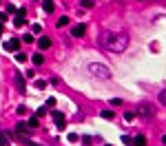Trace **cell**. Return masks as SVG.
Instances as JSON below:
<instances>
[{
  "mask_svg": "<svg viewBox=\"0 0 166 146\" xmlns=\"http://www.w3.org/2000/svg\"><path fill=\"white\" fill-rule=\"evenodd\" d=\"M80 5H82V7H84V9H89V7H91V5H93V2H91V0H80Z\"/></svg>",
  "mask_w": 166,
  "mask_h": 146,
  "instance_id": "cb8c5ba5",
  "label": "cell"
},
{
  "mask_svg": "<svg viewBox=\"0 0 166 146\" xmlns=\"http://www.w3.org/2000/svg\"><path fill=\"white\" fill-rule=\"evenodd\" d=\"M13 82H16V86H18L20 93H27V84H25V75H22V73L16 71V73H13Z\"/></svg>",
  "mask_w": 166,
  "mask_h": 146,
  "instance_id": "3957f363",
  "label": "cell"
},
{
  "mask_svg": "<svg viewBox=\"0 0 166 146\" xmlns=\"http://www.w3.org/2000/svg\"><path fill=\"white\" fill-rule=\"evenodd\" d=\"M53 122H55V126H58V128H64V113L53 111Z\"/></svg>",
  "mask_w": 166,
  "mask_h": 146,
  "instance_id": "5b68a950",
  "label": "cell"
},
{
  "mask_svg": "<svg viewBox=\"0 0 166 146\" xmlns=\"http://www.w3.org/2000/svg\"><path fill=\"white\" fill-rule=\"evenodd\" d=\"M89 69L93 71V75H97V78H109V75H111L109 69H106V66H102V64H89Z\"/></svg>",
  "mask_w": 166,
  "mask_h": 146,
  "instance_id": "7a4b0ae2",
  "label": "cell"
},
{
  "mask_svg": "<svg viewBox=\"0 0 166 146\" xmlns=\"http://www.w3.org/2000/svg\"><path fill=\"white\" fill-rule=\"evenodd\" d=\"M16 11H18V9H16V7L9 2V5H7V16H9V13H16Z\"/></svg>",
  "mask_w": 166,
  "mask_h": 146,
  "instance_id": "603a6c76",
  "label": "cell"
},
{
  "mask_svg": "<svg viewBox=\"0 0 166 146\" xmlns=\"http://www.w3.org/2000/svg\"><path fill=\"white\" fill-rule=\"evenodd\" d=\"M47 113V109H38V111H35V117H42Z\"/></svg>",
  "mask_w": 166,
  "mask_h": 146,
  "instance_id": "f546056e",
  "label": "cell"
},
{
  "mask_svg": "<svg viewBox=\"0 0 166 146\" xmlns=\"http://www.w3.org/2000/svg\"><path fill=\"white\" fill-rule=\"evenodd\" d=\"M113 115H115V113L109 111V109H106V111H102V117H104V120H113Z\"/></svg>",
  "mask_w": 166,
  "mask_h": 146,
  "instance_id": "d6986e66",
  "label": "cell"
},
{
  "mask_svg": "<svg viewBox=\"0 0 166 146\" xmlns=\"http://www.w3.org/2000/svg\"><path fill=\"white\" fill-rule=\"evenodd\" d=\"M0 35H2V25H0Z\"/></svg>",
  "mask_w": 166,
  "mask_h": 146,
  "instance_id": "d6a6232c",
  "label": "cell"
},
{
  "mask_svg": "<svg viewBox=\"0 0 166 146\" xmlns=\"http://www.w3.org/2000/svg\"><path fill=\"white\" fill-rule=\"evenodd\" d=\"M35 86H38V89H45L47 82H45V80H35Z\"/></svg>",
  "mask_w": 166,
  "mask_h": 146,
  "instance_id": "4316f807",
  "label": "cell"
},
{
  "mask_svg": "<svg viewBox=\"0 0 166 146\" xmlns=\"http://www.w3.org/2000/svg\"><path fill=\"white\" fill-rule=\"evenodd\" d=\"M31 62H33L35 66H42L45 64V56H42V53H33V56H31Z\"/></svg>",
  "mask_w": 166,
  "mask_h": 146,
  "instance_id": "9c48e42d",
  "label": "cell"
},
{
  "mask_svg": "<svg viewBox=\"0 0 166 146\" xmlns=\"http://www.w3.org/2000/svg\"><path fill=\"white\" fill-rule=\"evenodd\" d=\"M27 126H29V128H35V126H38V117H29V122H27Z\"/></svg>",
  "mask_w": 166,
  "mask_h": 146,
  "instance_id": "2e32d148",
  "label": "cell"
},
{
  "mask_svg": "<svg viewBox=\"0 0 166 146\" xmlns=\"http://www.w3.org/2000/svg\"><path fill=\"white\" fill-rule=\"evenodd\" d=\"M42 9H45L47 13H53V9H55V0H42Z\"/></svg>",
  "mask_w": 166,
  "mask_h": 146,
  "instance_id": "52a82bcc",
  "label": "cell"
},
{
  "mask_svg": "<svg viewBox=\"0 0 166 146\" xmlns=\"http://www.w3.org/2000/svg\"><path fill=\"white\" fill-rule=\"evenodd\" d=\"M142 115H146V117H151V115H155V111H151V106H142Z\"/></svg>",
  "mask_w": 166,
  "mask_h": 146,
  "instance_id": "4fadbf2b",
  "label": "cell"
},
{
  "mask_svg": "<svg viewBox=\"0 0 166 146\" xmlns=\"http://www.w3.org/2000/svg\"><path fill=\"white\" fill-rule=\"evenodd\" d=\"M27 78H35V69H29V71H27Z\"/></svg>",
  "mask_w": 166,
  "mask_h": 146,
  "instance_id": "4dcf8cb0",
  "label": "cell"
},
{
  "mask_svg": "<svg viewBox=\"0 0 166 146\" xmlns=\"http://www.w3.org/2000/svg\"><path fill=\"white\" fill-rule=\"evenodd\" d=\"M20 142H22V146H38L33 140H29V137H20Z\"/></svg>",
  "mask_w": 166,
  "mask_h": 146,
  "instance_id": "5bb4252c",
  "label": "cell"
},
{
  "mask_svg": "<svg viewBox=\"0 0 166 146\" xmlns=\"http://www.w3.org/2000/svg\"><path fill=\"white\" fill-rule=\"evenodd\" d=\"M122 144H126V146H131V137H129V135H124V137H122Z\"/></svg>",
  "mask_w": 166,
  "mask_h": 146,
  "instance_id": "f1b7e54d",
  "label": "cell"
},
{
  "mask_svg": "<svg viewBox=\"0 0 166 146\" xmlns=\"http://www.w3.org/2000/svg\"><path fill=\"white\" fill-rule=\"evenodd\" d=\"M16 131H18V135H25V133L29 131V126H27L25 122H18V124H16Z\"/></svg>",
  "mask_w": 166,
  "mask_h": 146,
  "instance_id": "7c38bea8",
  "label": "cell"
},
{
  "mask_svg": "<svg viewBox=\"0 0 166 146\" xmlns=\"http://www.w3.org/2000/svg\"><path fill=\"white\" fill-rule=\"evenodd\" d=\"M55 25H58V27H66V25H69V18H66V16H62V18L55 22Z\"/></svg>",
  "mask_w": 166,
  "mask_h": 146,
  "instance_id": "ac0fdd59",
  "label": "cell"
},
{
  "mask_svg": "<svg viewBox=\"0 0 166 146\" xmlns=\"http://www.w3.org/2000/svg\"><path fill=\"white\" fill-rule=\"evenodd\" d=\"M2 47H5V51H18V49H20V40L11 38V40H9V42H5Z\"/></svg>",
  "mask_w": 166,
  "mask_h": 146,
  "instance_id": "277c9868",
  "label": "cell"
},
{
  "mask_svg": "<svg viewBox=\"0 0 166 146\" xmlns=\"http://www.w3.org/2000/svg\"><path fill=\"white\" fill-rule=\"evenodd\" d=\"M25 16H27L25 9H18V11H16V25H18V27L25 25Z\"/></svg>",
  "mask_w": 166,
  "mask_h": 146,
  "instance_id": "8992f818",
  "label": "cell"
},
{
  "mask_svg": "<svg viewBox=\"0 0 166 146\" xmlns=\"http://www.w3.org/2000/svg\"><path fill=\"white\" fill-rule=\"evenodd\" d=\"M38 47H40L42 51L49 49V47H51V38H47V35H45V38H40V40H38Z\"/></svg>",
  "mask_w": 166,
  "mask_h": 146,
  "instance_id": "8fae6325",
  "label": "cell"
},
{
  "mask_svg": "<svg viewBox=\"0 0 166 146\" xmlns=\"http://www.w3.org/2000/svg\"><path fill=\"white\" fill-rule=\"evenodd\" d=\"M16 60H18V62H27V53H20V51H16Z\"/></svg>",
  "mask_w": 166,
  "mask_h": 146,
  "instance_id": "e0dca14e",
  "label": "cell"
},
{
  "mask_svg": "<svg viewBox=\"0 0 166 146\" xmlns=\"http://www.w3.org/2000/svg\"><path fill=\"white\" fill-rule=\"evenodd\" d=\"M40 31H42L40 25H33V27H31V33H40Z\"/></svg>",
  "mask_w": 166,
  "mask_h": 146,
  "instance_id": "484cf974",
  "label": "cell"
},
{
  "mask_svg": "<svg viewBox=\"0 0 166 146\" xmlns=\"http://www.w3.org/2000/svg\"><path fill=\"white\" fill-rule=\"evenodd\" d=\"M120 104H122L120 97H113V100H111V106H120Z\"/></svg>",
  "mask_w": 166,
  "mask_h": 146,
  "instance_id": "83f0119b",
  "label": "cell"
},
{
  "mask_svg": "<svg viewBox=\"0 0 166 146\" xmlns=\"http://www.w3.org/2000/svg\"><path fill=\"white\" fill-rule=\"evenodd\" d=\"M131 146H146V137H144V135L131 137Z\"/></svg>",
  "mask_w": 166,
  "mask_h": 146,
  "instance_id": "ba28073f",
  "label": "cell"
},
{
  "mask_svg": "<svg viewBox=\"0 0 166 146\" xmlns=\"http://www.w3.org/2000/svg\"><path fill=\"white\" fill-rule=\"evenodd\" d=\"M16 111H18V115H25V113L29 111V109H27L25 104H20V106H18V109H16Z\"/></svg>",
  "mask_w": 166,
  "mask_h": 146,
  "instance_id": "ffe728a7",
  "label": "cell"
},
{
  "mask_svg": "<svg viewBox=\"0 0 166 146\" xmlns=\"http://www.w3.org/2000/svg\"><path fill=\"white\" fill-rule=\"evenodd\" d=\"M133 117H135V113H133V111H129V113H124V120H126V122H131V120H133Z\"/></svg>",
  "mask_w": 166,
  "mask_h": 146,
  "instance_id": "7402d4cb",
  "label": "cell"
},
{
  "mask_svg": "<svg viewBox=\"0 0 166 146\" xmlns=\"http://www.w3.org/2000/svg\"><path fill=\"white\" fill-rule=\"evenodd\" d=\"M5 144H7V135L0 131V146H5Z\"/></svg>",
  "mask_w": 166,
  "mask_h": 146,
  "instance_id": "d4e9b609",
  "label": "cell"
},
{
  "mask_svg": "<svg viewBox=\"0 0 166 146\" xmlns=\"http://www.w3.org/2000/svg\"><path fill=\"white\" fill-rule=\"evenodd\" d=\"M7 18H9V16H7V13H0V25H2V22H5Z\"/></svg>",
  "mask_w": 166,
  "mask_h": 146,
  "instance_id": "1f68e13d",
  "label": "cell"
},
{
  "mask_svg": "<svg viewBox=\"0 0 166 146\" xmlns=\"http://www.w3.org/2000/svg\"><path fill=\"white\" fill-rule=\"evenodd\" d=\"M106 47H109L111 51H115V53H122V51L129 47V38H126L124 33H111L109 38H106Z\"/></svg>",
  "mask_w": 166,
  "mask_h": 146,
  "instance_id": "6da1fadb",
  "label": "cell"
},
{
  "mask_svg": "<svg viewBox=\"0 0 166 146\" xmlns=\"http://www.w3.org/2000/svg\"><path fill=\"white\" fill-rule=\"evenodd\" d=\"M33 40H35V38H33V33H25V35H22V42H27V44H31Z\"/></svg>",
  "mask_w": 166,
  "mask_h": 146,
  "instance_id": "9a60e30c",
  "label": "cell"
},
{
  "mask_svg": "<svg viewBox=\"0 0 166 146\" xmlns=\"http://www.w3.org/2000/svg\"><path fill=\"white\" fill-rule=\"evenodd\" d=\"M84 31H86V27H84V25H76L71 33H73V38H80V35H84Z\"/></svg>",
  "mask_w": 166,
  "mask_h": 146,
  "instance_id": "30bf717a",
  "label": "cell"
},
{
  "mask_svg": "<svg viewBox=\"0 0 166 146\" xmlns=\"http://www.w3.org/2000/svg\"><path fill=\"white\" fill-rule=\"evenodd\" d=\"M66 140H69V142H78V140H80V137H78L76 133H69V135H66Z\"/></svg>",
  "mask_w": 166,
  "mask_h": 146,
  "instance_id": "44dd1931",
  "label": "cell"
}]
</instances>
